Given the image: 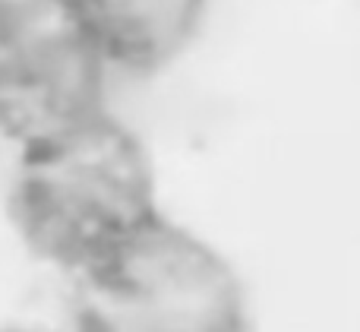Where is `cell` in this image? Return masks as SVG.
I'll use <instances>...</instances> for the list:
<instances>
[{"mask_svg":"<svg viewBox=\"0 0 360 332\" xmlns=\"http://www.w3.org/2000/svg\"><path fill=\"white\" fill-rule=\"evenodd\" d=\"M6 206L19 241L70 279L165 219L149 149L111 111L16 149Z\"/></svg>","mask_w":360,"mask_h":332,"instance_id":"1","label":"cell"},{"mask_svg":"<svg viewBox=\"0 0 360 332\" xmlns=\"http://www.w3.org/2000/svg\"><path fill=\"white\" fill-rule=\"evenodd\" d=\"M111 73L70 0H0V139L13 149L108 111Z\"/></svg>","mask_w":360,"mask_h":332,"instance_id":"3","label":"cell"},{"mask_svg":"<svg viewBox=\"0 0 360 332\" xmlns=\"http://www.w3.org/2000/svg\"><path fill=\"white\" fill-rule=\"evenodd\" d=\"M0 332H54V329H44V326H25V323H19V326H4Z\"/></svg>","mask_w":360,"mask_h":332,"instance_id":"5","label":"cell"},{"mask_svg":"<svg viewBox=\"0 0 360 332\" xmlns=\"http://www.w3.org/2000/svg\"><path fill=\"white\" fill-rule=\"evenodd\" d=\"M212 0H70L108 63L149 76L171 67L205 23Z\"/></svg>","mask_w":360,"mask_h":332,"instance_id":"4","label":"cell"},{"mask_svg":"<svg viewBox=\"0 0 360 332\" xmlns=\"http://www.w3.org/2000/svg\"><path fill=\"white\" fill-rule=\"evenodd\" d=\"M73 282V332H250L231 260L168 215Z\"/></svg>","mask_w":360,"mask_h":332,"instance_id":"2","label":"cell"}]
</instances>
